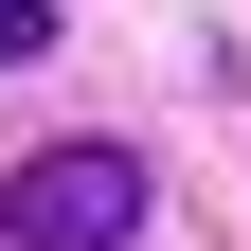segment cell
Segmentation results:
<instances>
[{"mask_svg":"<svg viewBox=\"0 0 251 251\" xmlns=\"http://www.w3.org/2000/svg\"><path fill=\"white\" fill-rule=\"evenodd\" d=\"M144 233V144H36L0 179V251H126Z\"/></svg>","mask_w":251,"mask_h":251,"instance_id":"6da1fadb","label":"cell"},{"mask_svg":"<svg viewBox=\"0 0 251 251\" xmlns=\"http://www.w3.org/2000/svg\"><path fill=\"white\" fill-rule=\"evenodd\" d=\"M0 54H54V0H0Z\"/></svg>","mask_w":251,"mask_h":251,"instance_id":"7a4b0ae2","label":"cell"}]
</instances>
